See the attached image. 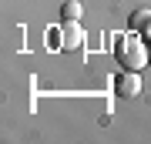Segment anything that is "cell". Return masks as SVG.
I'll list each match as a JSON object with an SVG mask.
<instances>
[{"mask_svg": "<svg viewBox=\"0 0 151 144\" xmlns=\"http://www.w3.org/2000/svg\"><path fill=\"white\" fill-rule=\"evenodd\" d=\"M114 60L121 64V70H141L148 60V44L138 40V37H121L114 44Z\"/></svg>", "mask_w": 151, "mask_h": 144, "instance_id": "obj_1", "label": "cell"}, {"mask_svg": "<svg viewBox=\"0 0 151 144\" xmlns=\"http://www.w3.org/2000/svg\"><path fill=\"white\" fill-rule=\"evenodd\" d=\"M114 94L124 97V101H131V97L141 94V74L138 70H124V74L114 77Z\"/></svg>", "mask_w": 151, "mask_h": 144, "instance_id": "obj_2", "label": "cell"}, {"mask_svg": "<svg viewBox=\"0 0 151 144\" xmlns=\"http://www.w3.org/2000/svg\"><path fill=\"white\" fill-rule=\"evenodd\" d=\"M81 40H84V30L77 27V20H67L64 27H60V47L64 50H77Z\"/></svg>", "mask_w": 151, "mask_h": 144, "instance_id": "obj_3", "label": "cell"}, {"mask_svg": "<svg viewBox=\"0 0 151 144\" xmlns=\"http://www.w3.org/2000/svg\"><path fill=\"white\" fill-rule=\"evenodd\" d=\"M128 24H131V30H145L151 37V10H134Z\"/></svg>", "mask_w": 151, "mask_h": 144, "instance_id": "obj_4", "label": "cell"}, {"mask_svg": "<svg viewBox=\"0 0 151 144\" xmlns=\"http://www.w3.org/2000/svg\"><path fill=\"white\" fill-rule=\"evenodd\" d=\"M77 17H81V4H77V0H64V4H60V20H77Z\"/></svg>", "mask_w": 151, "mask_h": 144, "instance_id": "obj_5", "label": "cell"}, {"mask_svg": "<svg viewBox=\"0 0 151 144\" xmlns=\"http://www.w3.org/2000/svg\"><path fill=\"white\" fill-rule=\"evenodd\" d=\"M148 60H151V44H148Z\"/></svg>", "mask_w": 151, "mask_h": 144, "instance_id": "obj_6", "label": "cell"}]
</instances>
